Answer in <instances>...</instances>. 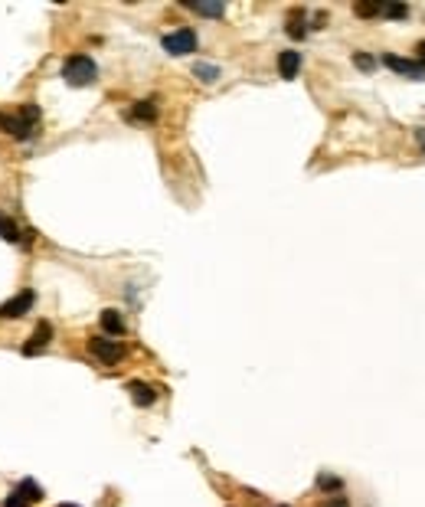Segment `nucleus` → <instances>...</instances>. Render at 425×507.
<instances>
[{"mask_svg":"<svg viewBox=\"0 0 425 507\" xmlns=\"http://www.w3.org/2000/svg\"><path fill=\"white\" fill-rule=\"evenodd\" d=\"M0 128L7 135H14L16 141H33L40 135V108L33 102H27L16 115H0Z\"/></svg>","mask_w":425,"mask_h":507,"instance_id":"obj_1","label":"nucleus"},{"mask_svg":"<svg viewBox=\"0 0 425 507\" xmlns=\"http://www.w3.org/2000/svg\"><path fill=\"white\" fill-rule=\"evenodd\" d=\"M62 75H66V82H69V86L82 89V86H92V82H95L99 66L88 60V56H69L66 66H62Z\"/></svg>","mask_w":425,"mask_h":507,"instance_id":"obj_2","label":"nucleus"},{"mask_svg":"<svg viewBox=\"0 0 425 507\" xmlns=\"http://www.w3.org/2000/svg\"><path fill=\"white\" fill-rule=\"evenodd\" d=\"M164 49L170 56H190V53H196V33L190 27H180V30L167 33L164 36Z\"/></svg>","mask_w":425,"mask_h":507,"instance_id":"obj_3","label":"nucleus"},{"mask_svg":"<svg viewBox=\"0 0 425 507\" xmlns=\"http://www.w3.org/2000/svg\"><path fill=\"white\" fill-rule=\"evenodd\" d=\"M88 350L102 360V363H118V360L125 357V347L118 341H105V337H92V341H88Z\"/></svg>","mask_w":425,"mask_h":507,"instance_id":"obj_4","label":"nucleus"},{"mask_svg":"<svg viewBox=\"0 0 425 507\" xmlns=\"http://www.w3.org/2000/svg\"><path fill=\"white\" fill-rule=\"evenodd\" d=\"M33 301H36V295L27 288V291H20L16 298H10V301H3V304H0V317H7V321H10V317H23V314L33 308Z\"/></svg>","mask_w":425,"mask_h":507,"instance_id":"obj_5","label":"nucleus"},{"mask_svg":"<svg viewBox=\"0 0 425 507\" xmlns=\"http://www.w3.org/2000/svg\"><path fill=\"white\" fill-rule=\"evenodd\" d=\"M383 66H389V69H393V73L412 75V79H425V62H415V60H402V56H393V53H386V56H383Z\"/></svg>","mask_w":425,"mask_h":507,"instance_id":"obj_6","label":"nucleus"},{"mask_svg":"<svg viewBox=\"0 0 425 507\" xmlns=\"http://www.w3.org/2000/svg\"><path fill=\"white\" fill-rule=\"evenodd\" d=\"M49 341H53V324H49V321H40V324H36V330H33V337L23 343V354H27V357H33V354L46 350V347H49Z\"/></svg>","mask_w":425,"mask_h":507,"instance_id":"obj_7","label":"nucleus"},{"mask_svg":"<svg viewBox=\"0 0 425 507\" xmlns=\"http://www.w3.org/2000/svg\"><path fill=\"white\" fill-rule=\"evenodd\" d=\"M298 69H301V53H294V49H285L279 56V73L281 79H294L298 75Z\"/></svg>","mask_w":425,"mask_h":507,"instance_id":"obj_8","label":"nucleus"},{"mask_svg":"<svg viewBox=\"0 0 425 507\" xmlns=\"http://www.w3.org/2000/svg\"><path fill=\"white\" fill-rule=\"evenodd\" d=\"M128 393H131L134 406H151L154 400H157V393H154V387H147V383H141V380H134V383H128Z\"/></svg>","mask_w":425,"mask_h":507,"instance_id":"obj_9","label":"nucleus"},{"mask_svg":"<svg viewBox=\"0 0 425 507\" xmlns=\"http://www.w3.org/2000/svg\"><path fill=\"white\" fill-rule=\"evenodd\" d=\"M102 328L108 330V334L121 337V334H125V317H121L115 308H108V311H102Z\"/></svg>","mask_w":425,"mask_h":507,"instance_id":"obj_10","label":"nucleus"},{"mask_svg":"<svg viewBox=\"0 0 425 507\" xmlns=\"http://www.w3.org/2000/svg\"><path fill=\"white\" fill-rule=\"evenodd\" d=\"M16 494H20V497H23V504H36V501H40V497H43V488H40V484H36V481H20V488H16Z\"/></svg>","mask_w":425,"mask_h":507,"instance_id":"obj_11","label":"nucleus"},{"mask_svg":"<svg viewBox=\"0 0 425 507\" xmlns=\"http://www.w3.org/2000/svg\"><path fill=\"white\" fill-rule=\"evenodd\" d=\"M0 239H3V242H20V239H23L20 226H16L10 216H3V213H0Z\"/></svg>","mask_w":425,"mask_h":507,"instance_id":"obj_12","label":"nucleus"},{"mask_svg":"<svg viewBox=\"0 0 425 507\" xmlns=\"http://www.w3.org/2000/svg\"><path fill=\"white\" fill-rule=\"evenodd\" d=\"M193 75H196L200 82H206V86H213V82L220 79V69L209 66V62H196V66H193Z\"/></svg>","mask_w":425,"mask_h":507,"instance_id":"obj_13","label":"nucleus"},{"mask_svg":"<svg viewBox=\"0 0 425 507\" xmlns=\"http://www.w3.org/2000/svg\"><path fill=\"white\" fill-rule=\"evenodd\" d=\"M131 118L134 121H154L157 118V105L154 102H138L131 108Z\"/></svg>","mask_w":425,"mask_h":507,"instance_id":"obj_14","label":"nucleus"},{"mask_svg":"<svg viewBox=\"0 0 425 507\" xmlns=\"http://www.w3.org/2000/svg\"><path fill=\"white\" fill-rule=\"evenodd\" d=\"M190 10H196L200 16H222L226 14V7L222 3H187Z\"/></svg>","mask_w":425,"mask_h":507,"instance_id":"obj_15","label":"nucleus"},{"mask_svg":"<svg viewBox=\"0 0 425 507\" xmlns=\"http://www.w3.org/2000/svg\"><path fill=\"white\" fill-rule=\"evenodd\" d=\"M380 14H386V16H393V20H402V16L409 14V7H402V3H386Z\"/></svg>","mask_w":425,"mask_h":507,"instance_id":"obj_16","label":"nucleus"},{"mask_svg":"<svg viewBox=\"0 0 425 507\" xmlns=\"http://www.w3.org/2000/svg\"><path fill=\"white\" fill-rule=\"evenodd\" d=\"M380 10H383L380 3H357V7H353V14L357 16H376Z\"/></svg>","mask_w":425,"mask_h":507,"instance_id":"obj_17","label":"nucleus"},{"mask_svg":"<svg viewBox=\"0 0 425 507\" xmlns=\"http://www.w3.org/2000/svg\"><path fill=\"white\" fill-rule=\"evenodd\" d=\"M353 66H357V69H373L376 62H373V56H367V53H353Z\"/></svg>","mask_w":425,"mask_h":507,"instance_id":"obj_18","label":"nucleus"},{"mask_svg":"<svg viewBox=\"0 0 425 507\" xmlns=\"http://www.w3.org/2000/svg\"><path fill=\"white\" fill-rule=\"evenodd\" d=\"M318 484H321L324 491H337L340 488V478H331V475H321L318 478Z\"/></svg>","mask_w":425,"mask_h":507,"instance_id":"obj_19","label":"nucleus"},{"mask_svg":"<svg viewBox=\"0 0 425 507\" xmlns=\"http://www.w3.org/2000/svg\"><path fill=\"white\" fill-rule=\"evenodd\" d=\"M288 33H292L294 40H301V36H305V23H301V20H292V23H288Z\"/></svg>","mask_w":425,"mask_h":507,"instance_id":"obj_20","label":"nucleus"},{"mask_svg":"<svg viewBox=\"0 0 425 507\" xmlns=\"http://www.w3.org/2000/svg\"><path fill=\"white\" fill-rule=\"evenodd\" d=\"M3 507H27V504H23V497H20V494H10V497H7V501H3Z\"/></svg>","mask_w":425,"mask_h":507,"instance_id":"obj_21","label":"nucleus"},{"mask_svg":"<svg viewBox=\"0 0 425 507\" xmlns=\"http://www.w3.org/2000/svg\"><path fill=\"white\" fill-rule=\"evenodd\" d=\"M324 507H350V504H347V497H331Z\"/></svg>","mask_w":425,"mask_h":507,"instance_id":"obj_22","label":"nucleus"},{"mask_svg":"<svg viewBox=\"0 0 425 507\" xmlns=\"http://www.w3.org/2000/svg\"><path fill=\"white\" fill-rule=\"evenodd\" d=\"M419 56H422V62H425V43H419Z\"/></svg>","mask_w":425,"mask_h":507,"instance_id":"obj_23","label":"nucleus"},{"mask_svg":"<svg viewBox=\"0 0 425 507\" xmlns=\"http://www.w3.org/2000/svg\"><path fill=\"white\" fill-rule=\"evenodd\" d=\"M419 138H422V151H425V131H422V135H419Z\"/></svg>","mask_w":425,"mask_h":507,"instance_id":"obj_24","label":"nucleus"},{"mask_svg":"<svg viewBox=\"0 0 425 507\" xmlns=\"http://www.w3.org/2000/svg\"><path fill=\"white\" fill-rule=\"evenodd\" d=\"M59 507H75V504H59Z\"/></svg>","mask_w":425,"mask_h":507,"instance_id":"obj_25","label":"nucleus"},{"mask_svg":"<svg viewBox=\"0 0 425 507\" xmlns=\"http://www.w3.org/2000/svg\"><path fill=\"white\" fill-rule=\"evenodd\" d=\"M279 507H288V504H279Z\"/></svg>","mask_w":425,"mask_h":507,"instance_id":"obj_26","label":"nucleus"}]
</instances>
